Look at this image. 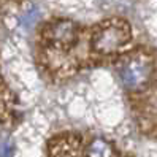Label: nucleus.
I'll use <instances>...</instances> for the list:
<instances>
[{"instance_id": "1", "label": "nucleus", "mask_w": 157, "mask_h": 157, "mask_svg": "<svg viewBox=\"0 0 157 157\" xmlns=\"http://www.w3.org/2000/svg\"><path fill=\"white\" fill-rule=\"evenodd\" d=\"M130 30L127 25H106L97 30L94 36V48L101 52H114L128 41Z\"/></svg>"}, {"instance_id": "2", "label": "nucleus", "mask_w": 157, "mask_h": 157, "mask_svg": "<svg viewBox=\"0 0 157 157\" xmlns=\"http://www.w3.org/2000/svg\"><path fill=\"white\" fill-rule=\"evenodd\" d=\"M149 78V67L141 60L127 62L121 70V81L128 89H136L143 86Z\"/></svg>"}, {"instance_id": "3", "label": "nucleus", "mask_w": 157, "mask_h": 157, "mask_svg": "<svg viewBox=\"0 0 157 157\" xmlns=\"http://www.w3.org/2000/svg\"><path fill=\"white\" fill-rule=\"evenodd\" d=\"M51 40L54 43H60V44L71 43L75 40V25L68 21L57 22L51 30Z\"/></svg>"}, {"instance_id": "4", "label": "nucleus", "mask_w": 157, "mask_h": 157, "mask_svg": "<svg viewBox=\"0 0 157 157\" xmlns=\"http://www.w3.org/2000/svg\"><path fill=\"white\" fill-rule=\"evenodd\" d=\"M89 157H111L113 155V149L109 146L108 141L105 140H94L90 143L89 149H87Z\"/></svg>"}]
</instances>
